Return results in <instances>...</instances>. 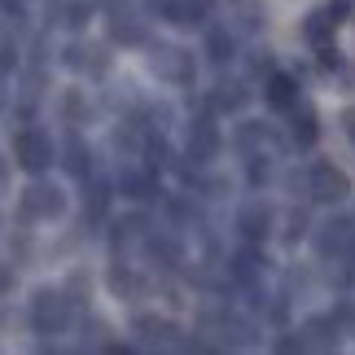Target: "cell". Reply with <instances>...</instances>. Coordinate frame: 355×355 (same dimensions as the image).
Instances as JSON below:
<instances>
[{"mask_svg": "<svg viewBox=\"0 0 355 355\" xmlns=\"http://www.w3.org/2000/svg\"><path fill=\"white\" fill-rule=\"evenodd\" d=\"M71 294L66 290H53V285H40L31 294V303H26V320H31V329L40 338H62L66 324H71Z\"/></svg>", "mask_w": 355, "mask_h": 355, "instance_id": "cell-1", "label": "cell"}, {"mask_svg": "<svg viewBox=\"0 0 355 355\" xmlns=\"http://www.w3.org/2000/svg\"><path fill=\"white\" fill-rule=\"evenodd\" d=\"M145 62H149V71H154L162 84H171V88H189L198 79V62H193V53L180 49V44H158V40H149L145 44Z\"/></svg>", "mask_w": 355, "mask_h": 355, "instance_id": "cell-2", "label": "cell"}, {"mask_svg": "<svg viewBox=\"0 0 355 355\" xmlns=\"http://www.w3.org/2000/svg\"><path fill=\"white\" fill-rule=\"evenodd\" d=\"M18 215L26 224H53V220H62L66 215V193H62V184H53V180H35L18 193Z\"/></svg>", "mask_w": 355, "mask_h": 355, "instance_id": "cell-3", "label": "cell"}, {"mask_svg": "<svg viewBox=\"0 0 355 355\" xmlns=\"http://www.w3.org/2000/svg\"><path fill=\"white\" fill-rule=\"evenodd\" d=\"M105 35L119 49H145L149 44V22L141 18L136 0H110L105 5Z\"/></svg>", "mask_w": 355, "mask_h": 355, "instance_id": "cell-4", "label": "cell"}, {"mask_svg": "<svg viewBox=\"0 0 355 355\" xmlns=\"http://www.w3.org/2000/svg\"><path fill=\"white\" fill-rule=\"evenodd\" d=\"M62 149L53 145V136L44 128H22L18 136H13V162H18L22 171H31V175H44L53 162H58Z\"/></svg>", "mask_w": 355, "mask_h": 355, "instance_id": "cell-5", "label": "cell"}, {"mask_svg": "<svg viewBox=\"0 0 355 355\" xmlns=\"http://www.w3.org/2000/svg\"><path fill=\"white\" fill-rule=\"evenodd\" d=\"M145 9L171 26H184V31H193V26L207 31L215 18V0H145Z\"/></svg>", "mask_w": 355, "mask_h": 355, "instance_id": "cell-6", "label": "cell"}, {"mask_svg": "<svg viewBox=\"0 0 355 355\" xmlns=\"http://www.w3.org/2000/svg\"><path fill=\"white\" fill-rule=\"evenodd\" d=\"M224 149V136H220V123L211 114H193L189 119V132H184V154L193 158V167H207V162L220 158Z\"/></svg>", "mask_w": 355, "mask_h": 355, "instance_id": "cell-7", "label": "cell"}, {"mask_svg": "<svg viewBox=\"0 0 355 355\" xmlns=\"http://www.w3.org/2000/svg\"><path fill=\"white\" fill-rule=\"evenodd\" d=\"M347 193H351V180L343 167H334V162H311L307 167V198L311 202L334 207V202H347Z\"/></svg>", "mask_w": 355, "mask_h": 355, "instance_id": "cell-8", "label": "cell"}, {"mask_svg": "<svg viewBox=\"0 0 355 355\" xmlns=\"http://www.w3.org/2000/svg\"><path fill=\"white\" fill-rule=\"evenodd\" d=\"M62 66L75 71L79 79H105V75H110V53H105L101 44H84V40H75V44L62 49Z\"/></svg>", "mask_w": 355, "mask_h": 355, "instance_id": "cell-9", "label": "cell"}, {"mask_svg": "<svg viewBox=\"0 0 355 355\" xmlns=\"http://www.w3.org/2000/svg\"><path fill=\"white\" fill-rule=\"evenodd\" d=\"M119 193L128 202H154V198H162L158 167H149V162H123V167H119Z\"/></svg>", "mask_w": 355, "mask_h": 355, "instance_id": "cell-10", "label": "cell"}, {"mask_svg": "<svg viewBox=\"0 0 355 355\" xmlns=\"http://www.w3.org/2000/svg\"><path fill=\"white\" fill-rule=\"evenodd\" d=\"M141 254H145L154 268H162V272H175V268L184 263V245H180V237H175L171 228H149Z\"/></svg>", "mask_w": 355, "mask_h": 355, "instance_id": "cell-11", "label": "cell"}, {"mask_svg": "<svg viewBox=\"0 0 355 355\" xmlns=\"http://www.w3.org/2000/svg\"><path fill=\"white\" fill-rule=\"evenodd\" d=\"M132 334H136V347L145 351H167V347H180V329L167 320V316H136L132 320Z\"/></svg>", "mask_w": 355, "mask_h": 355, "instance_id": "cell-12", "label": "cell"}, {"mask_svg": "<svg viewBox=\"0 0 355 355\" xmlns=\"http://www.w3.org/2000/svg\"><path fill=\"white\" fill-rule=\"evenodd\" d=\"M263 263H268V259L259 254V241H245L241 250L228 259V277H233L237 290H259V281H263Z\"/></svg>", "mask_w": 355, "mask_h": 355, "instance_id": "cell-13", "label": "cell"}, {"mask_svg": "<svg viewBox=\"0 0 355 355\" xmlns=\"http://www.w3.org/2000/svg\"><path fill=\"white\" fill-rule=\"evenodd\" d=\"M272 220H277V215H272V207H268L263 198H250V202H241V207H237V233L245 241H263L272 233Z\"/></svg>", "mask_w": 355, "mask_h": 355, "instance_id": "cell-14", "label": "cell"}, {"mask_svg": "<svg viewBox=\"0 0 355 355\" xmlns=\"http://www.w3.org/2000/svg\"><path fill=\"white\" fill-rule=\"evenodd\" d=\"M145 237H149V215L136 211V215H128V220H119L114 233H110V250H114V259H128L132 250H141Z\"/></svg>", "mask_w": 355, "mask_h": 355, "instance_id": "cell-15", "label": "cell"}, {"mask_svg": "<svg viewBox=\"0 0 355 355\" xmlns=\"http://www.w3.org/2000/svg\"><path fill=\"white\" fill-rule=\"evenodd\" d=\"M202 53H207L211 66H220V71H224V66L237 58V31L228 22H220V26L211 22L207 26V40H202Z\"/></svg>", "mask_w": 355, "mask_h": 355, "instance_id": "cell-16", "label": "cell"}, {"mask_svg": "<svg viewBox=\"0 0 355 355\" xmlns=\"http://www.w3.org/2000/svg\"><path fill=\"white\" fill-rule=\"evenodd\" d=\"M263 101H268L277 114H290L294 105L303 101V97H298V79L285 75V71H272V75L263 79Z\"/></svg>", "mask_w": 355, "mask_h": 355, "instance_id": "cell-17", "label": "cell"}, {"mask_svg": "<svg viewBox=\"0 0 355 355\" xmlns=\"http://www.w3.org/2000/svg\"><path fill=\"white\" fill-rule=\"evenodd\" d=\"M338 334H343V324L334 316H311L303 329H298V343H303V351H334Z\"/></svg>", "mask_w": 355, "mask_h": 355, "instance_id": "cell-18", "label": "cell"}, {"mask_svg": "<svg viewBox=\"0 0 355 355\" xmlns=\"http://www.w3.org/2000/svg\"><path fill=\"white\" fill-rule=\"evenodd\" d=\"M207 101H211L215 114H237V110L250 105V88H245V79H220Z\"/></svg>", "mask_w": 355, "mask_h": 355, "instance_id": "cell-19", "label": "cell"}, {"mask_svg": "<svg viewBox=\"0 0 355 355\" xmlns=\"http://www.w3.org/2000/svg\"><path fill=\"white\" fill-rule=\"evenodd\" d=\"M233 145H237V154H272L281 141H277V132L268 128V123H241L237 128V136H233Z\"/></svg>", "mask_w": 355, "mask_h": 355, "instance_id": "cell-20", "label": "cell"}, {"mask_svg": "<svg viewBox=\"0 0 355 355\" xmlns=\"http://www.w3.org/2000/svg\"><path fill=\"white\" fill-rule=\"evenodd\" d=\"M110 198H114V189L101 175H88L84 180V224H101L105 211H110Z\"/></svg>", "mask_w": 355, "mask_h": 355, "instance_id": "cell-21", "label": "cell"}, {"mask_svg": "<svg viewBox=\"0 0 355 355\" xmlns=\"http://www.w3.org/2000/svg\"><path fill=\"white\" fill-rule=\"evenodd\" d=\"M58 162H62V167L75 175V180H88V175H97V162H92V149H88L84 141H79V136H71V141L62 145Z\"/></svg>", "mask_w": 355, "mask_h": 355, "instance_id": "cell-22", "label": "cell"}, {"mask_svg": "<svg viewBox=\"0 0 355 355\" xmlns=\"http://www.w3.org/2000/svg\"><path fill=\"white\" fill-rule=\"evenodd\" d=\"M316 136H320L316 110H311L307 101H298L294 110H290V141H294L298 149H311V145H316Z\"/></svg>", "mask_w": 355, "mask_h": 355, "instance_id": "cell-23", "label": "cell"}, {"mask_svg": "<svg viewBox=\"0 0 355 355\" xmlns=\"http://www.w3.org/2000/svg\"><path fill=\"white\" fill-rule=\"evenodd\" d=\"M228 26H233L237 35H254L259 26H263L259 0H228Z\"/></svg>", "mask_w": 355, "mask_h": 355, "instance_id": "cell-24", "label": "cell"}, {"mask_svg": "<svg viewBox=\"0 0 355 355\" xmlns=\"http://www.w3.org/2000/svg\"><path fill=\"white\" fill-rule=\"evenodd\" d=\"M105 281H110V290H114L119 298H141V294H145V277L136 272V263H128V259H119Z\"/></svg>", "mask_w": 355, "mask_h": 355, "instance_id": "cell-25", "label": "cell"}, {"mask_svg": "<svg viewBox=\"0 0 355 355\" xmlns=\"http://www.w3.org/2000/svg\"><path fill=\"white\" fill-rule=\"evenodd\" d=\"M334 26H338V18L329 13V5H324V9H311V13H307V22H303L307 44H316V49L334 44Z\"/></svg>", "mask_w": 355, "mask_h": 355, "instance_id": "cell-26", "label": "cell"}, {"mask_svg": "<svg viewBox=\"0 0 355 355\" xmlns=\"http://www.w3.org/2000/svg\"><path fill=\"white\" fill-rule=\"evenodd\" d=\"M62 119L71 123V128L88 123V101H84V92H79V88H71V92L62 97Z\"/></svg>", "mask_w": 355, "mask_h": 355, "instance_id": "cell-27", "label": "cell"}, {"mask_svg": "<svg viewBox=\"0 0 355 355\" xmlns=\"http://www.w3.org/2000/svg\"><path fill=\"white\" fill-rule=\"evenodd\" d=\"M18 71V44L9 35H0V75H13Z\"/></svg>", "mask_w": 355, "mask_h": 355, "instance_id": "cell-28", "label": "cell"}, {"mask_svg": "<svg viewBox=\"0 0 355 355\" xmlns=\"http://www.w3.org/2000/svg\"><path fill=\"white\" fill-rule=\"evenodd\" d=\"M285 224H290V228H285V241H298V237L311 228V224H307V211H298V207L290 211V220H285Z\"/></svg>", "mask_w": 355, "mask_h": 355, "instance_id": "cell-29", "label": "cell"}, {"mask_svg": "<svg viewBox=\"0 0 355 355\" xmlns=\"http://www.w3.org/2000/svg\"><path fill=\"white\" fill-rule=\"evenodd\" d=\"M329 13H334V18H338V22H343V18H347V13H351V0H329Z\"/></svg>", "mask_w": 355, "mask_h": 355, "instance_id": "cell-30", "label": "cell"}, {"mask_svg": "<svg viewBox=\"0 0 355 355\" xmlns=\"http://www.w3.org/2000/svg\"><path fill=\"white\" fill-rule=\"evenodd\" d=\"M9 105V75H0V110Z\"/></svg>", "mask_w": 355, "mask_h": 355, "instance_id": "cell-31", "label": "cell"}, {"mask_svg": "<svg viewBox=\"0 0 355 355\" xmlns=\"http://www.w3.org/2000/svg\"><path fill=\"white\" fill-rule=\"evenodd\" d=\"M9 281H13V277H9V268H0V290H9Z\"/></svg>", "mask_w": 355, "mask_h": 355, "instance_id": "cell-32", "label": "cell"}, {"mask_svg": "<svg viewBox=\"0 0 355 355\" xmlns=\"http://www.w3.org/2000/svg\"><path fill=\"white\" fill-rule=\"evenodd\" d=\"M347 132H351V145H355V114H347Z\"/></svg>", "mask_w": 355, "mask_h": 355, "instance_id": "cell-33", "label": "cell"}]
</instances>
